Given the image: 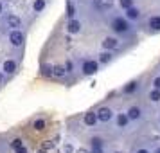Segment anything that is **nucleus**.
Wrapping results in <instances>:
<instances>
[{"label": "nucleus", "mask_w": 160, "mask_h": 153, "mask_svg": "<svg viewBox=\"0 0 160 153\" xmlns=\"http://www.w3.org/2000/svg\"><path fill=\"white\" fill-rule=\"evenodd\" d=\"M79 29H81V23L78 22V20H72V18H70V22H68V33L76 34V33H79Z\"/></svg>", "instance_id": "nucleus-7"}, {"label": "nucleus", "mask_w": 160, "mask_h": 153, "mask_svg": "<svg viewBox=\"0 0 160 153\" xmlns=\"http://www.w3.org/2000/svg\"><path fill=\"white\" fill-rule=\"evenodd\" d=\"M8 23H9V27H13V29H18V27H20V18H18V16H15V15H11L8 18Z\"/></svg>", "instance_id": "nucleus-10"}, {"label": "nucleus", "mask_w": 160, "mask_h": 153, "mask_svg": "<svg viewBox=\"0 0 160 153\" xmlns=\"http://www.w3.org/2000/svg\"><path fill=\"white\" fill-rule=\"evenodd\" d=\"M135 90H137V83H130L128 87L124 88V92H126V94H130V92H135Z\"/></svg>", "instance_id": "nucleus-21"}, {"label": "nucleus", "mask_w": 160, "mask_h": 153, "mask_svg": "<svg viewBox=\"0 0 160 153\" xmlns=\"http://www.w3.org/2000/svg\"><path fill=\"white\" fill-rule=\"evenodd\" d=\"M92 148H102L101 139H92Z\"/></svg>", "instance_id": "nucleus-24"}, {"label": "nucleus", "mask_w": 160, "mask_h": 153, "mask_svg": "<svg viewBox=\"0 0 160 153\" xmlns=\"http://www.w3.org/2000/svg\"><path fill=\"white\" fill-rule=\"evenodd\" d=\"M16 153H27V150H25V148H23V146H20V148H18V150H16Z\"/></svg>", "instance_id": "nucleus-27"}, {"label": "nucleus", "mask_w": 160, "mask_h": 153, "mask_svg": "<svg viewBox=\"0 0 160 153\" xmlns=\"http://www.w3.org/2000/svg\"><path fill=\"white\" fill-rule=\"evenodd\" d=\"M67 15L70 16V18H72V16L76 15V8H74V6H72V4H70V2L67 4Z\"/></svg>", "instance_id": "nucleus-20"}, {"label": "nucleus", "mask_w": 160, "mask_h": 153, "mask_svg": "<svg viewBox=\"0 0 160 153\" xmlns=\"http://www.w3.org/2000/svg\"><path fill=\"white\" fill-rule=\"evenodd\" d=\"M9 42L13 45H22L23 43V33L18 29H13L11 31V34H9Z\"/></svg>", "instance_id": "nucleus-1"}, {"label": "nucleus", "mask_w": 160, "mask_h": 153, "mask_svg": "<svg viewBox=\"0 0 160 153\" xmlns=\"http://www.w3.org/2000/svg\"><path fill=\"white\" fill-rule=\"evenodd\" d=\"M15 70H16V61H13V59H8V61H4V72L13 74Z\"/></svg>", "instance_id": "nucleus-6"}, {"label": "nucleus", "mask_w": 160, "mask_h": 153, "mask_svg": "<svg viewBox=\"0 0 160 153\" xmlns=\"http://www.w3.org/2000/svg\"><path fill=\"white\" fill-rule=\"evenodd\" d=\"M95 123H97V115H95L94 112H88V114H85V124H88V126H94Z\"/></svg>", "instance_id": "nucleus-8"}, {"label": "nucleus", "mask_w": 160, "mask_h": 153, "mask_svg": "<svg viewBox=\"0 0 160 153\" xmlns=\"http://www.w3.org/2000/svg\"><path fill=\"white\" fill-rule=\"evenodd\" d=\"M42 76H45V78H49V76H52V67H49V65L42 67Z\"/></svg>", "instance_id": "nucleus-19"}, {"label": "nucleus", "mask_w": 160, "mask_h": 153, "mask_svg": "<svg viewBox=\"0 0 160 153\" xmlns=\"http://www.w3.org/2000/svg\"><path fill=\"white\" fill-rule=\"evenodd\" d=\"M131 6H133V0H121V8L128 9V8H131Z\"/></svg>", "instance_id": "nucleus-23"}, {"label": "nucleus", "mask_w": 160, "mask_h": 153, "mask_svg": "<svg viewBox=\"0 0 160 153\" xmlns=\"http://www.w3.org/2000/svg\"><path fill=\"white\" fill-rule=\"evenodd\" d=\"M112 25H113V31H115V33H126V31H128V22H126L124 18H115Z\"/></svg>", "instance_id": "nucleus-2"}, {"label": "nucleus", "mask_w": 160, "mask_h": 153, "mask_svg": "<svg viewBox=\"0 0 160 153\" xmlns=\"http://www.w3.org/2000/svg\"><path fill=\"white\" fill-rule=\"evenodd\" d=\"M99 59H101V63H108L110 59H112V54H110V51L101 52V56H99Z\"/></svg>", "instance_id": "nucleus-18"}, {"label": "nucleus", "mask_w": 160, "mask_h": 153, "mask_svg": "<svg viewBox=\"0 0 160 153\" xmlns=\"http://www.w3.org/2000/svg\"><path fill=\"white\" fill-rule=\"evenodd\" d=\"M95 115H97V121H101V123H108L110 119H112V110L110 108H101Z\"/></svg>", "instance_id": "nucleus-3"}, {"label": "nucleus", "mask_w": 160, "mask_h": 153, "mask_svg": "<svg viewBox=\"0 0 160 153\" xmlns=\"http://www.w3.org/2000/svg\"><path fill=\"white\" fill-rule=\"evenodd\" d=\"M11 146H13V148H15V150H18V148H20V146H22V140H20V139H15V140H13V142H11Z\"/></svg>", "instance_id": "nucleus-25"}, {"label": "nucleus", "mask_w": 160, "mask_h": 153, "mask_svg": "<svg viewBox=\"0 0 160 153\" xmlns=\"http://www.w3.org/2000/svg\"><path fill=\"white\" fill-rule=\"evenodd\" d=\"M112 4H113V2H112V0H104V2H102V0H95V8H99V9H104V8H110V6H112Z\"/></svg>", "instance_id": "nucleus-16"}, {"label": "nucleus", "mask_w": 160, "mask_h": 153, "mask_svg": "<svg viewBox=\"0 0 160 153\" xmlns=\"http://www.w3.org/2000/svg\"><path fill=\"white\" fill-rule=\"evenodd\" d=\"M65 69H67V72H68V70H70V69H72V63H70V61H67V65H65Z\"/></svg>", "instance_id": "nucleus-29"}, {"label": "nucleus", "mask_w": 160, "mask_h": 153, "mask_svg": "<svg viewBox=\"0 0 160 153\" xmlns=\"http://www.w3.org/2000/svg\"><path fill=\"white\" fill-rule=\"evenodd\" d=\"M83 72L87 74V76L95 74V72H97V63H95V61H92V59H90V61H87V63L83 65Z\"/></svg>", "instance_id": "nucleus-5"}, {"label": "nucleus", "mask_w": 160, "mask_h": 153, "mask_svg": "<svg viewBox=\"0 0 160 153\" xmlns=\"http://www.w3.org/2000/svg\"><path fill=\"white\" fill-rule=\"evenodd\" d=\"M128 121H130V119H128V115H124V114H121V115H117V124H119L121 128H124V126L128 124Z\"/></svg>", "instance_id": "nucleus-15"}, {"label": "nucleus", "mask_w": 160, "mask_h": 153, "mask_svg": "<svg viewBox=\"0 0 160 153\" xmlns=\"http://www.w3.org/2000/svg\"><path fill=\"white\" fill-rule=\"evenodd\" d=\"M126 18H128V20H137L138 18V9H135L133 6L128 8L126 9Z\"/></svg>", "instance_id": "nucleus-9"}, {"label": "nucleus", "mask_w": 160, "mask_h": 153, "mask_svg": "<svg viewBox=\"0 0 160 153\" xmlns=\"http://www.w3.org/2000/svg\"><path fill=\"white\" fill-rule=\"evenodd\" d=\"M2 79H4V76H2V72H0V83H2Z\"/></svg>", "instance_id": "nucleus-31"}, {"label": "nucleus", "mask_w": 160, "mask_h": 153, "mask_svg": "<svg viewBox=\"0 0 160 153\" xmlns=\"http://www.w3.org/2000/svg\"><path fill=\"white\" fill-rule=\"evenodd\" d=\"M43 126H45V121L43 119H38L34 123V130H43Z\"/></svg>", "instance_id": "nucleus-22"}, {"label": "nucleus", "mask_w": 160, "mask_h": 153, "mask_svg": "<svg viewBox=\"0 0 160 153\" xmlns=\"http://www.w3.org/2000/svg\"><path fill=\"white\" fill-rule=\"evenodd\" d=\"M149 27L153 31H160V16H153L149 20Z\"/></svg>", "instance_id": "nucleus-13"}, {"label": "nucleus", "mask_w": 160, "mask_h": 153, "mask_svg": "<svg viewBox=\"0 0 160 153\" xmlns=\"http://www.w3.org/2000/svg\"><path fill=\"white\" fill-rule=\"evenodd\" d=\"M149 99H151V101H160V88H153L151 90V94H149Z\"/></svg>", "instance_id": "nucleus-17"}, {"label": "nucleus", "mask_w": 160, "mask_h": 153, "mask_svg": "<svg viewBox=\"0 0 160 153\" xmlns=\"http://www.w3.org/2000/svg\"><path fill=\"white\" fill-rule=\"evenodd\" d=\"M92 153H104V151H102V148H94V150H92Z\"/></svg>", "instance_id": "nucleus-28"}, {"label": "nucleus", "mask_w": 160, "mask_h": 153, "mask_svg": "<svg viewBox=\"0 0 160 153\" xmlns=\"http://www.w3.org/2000/svg\"><path fill=\"white\" fill-rule=\"evenodd\" d=\"M155 153H160V148H158V150H157V151H155Z\"/></svg>", "instance_id": "nucleus-33"}, {"label": "nucleus", "mask_w": 160, "mask_h": 153, "mask_svg": "<svg viewBox=\"0 0 160 153\" xmlns=\"http://www.w3.org/2000/svg\"><path fill=\"white\" fill-rule=\"evenodd\" d=\"M52 74H54L56 78H63V76L67 74V69H65V67H61V65H58V67H54V69H52Z\"/></svg>", "instance_id": "nucleus-11"}, {"label": "nucleus", "mask_w": 160, "mask_h": 153, "mask_svg": "<svg viewBox=\"0 0 160 153\" xmlns=\"http://www.w3.org/2000/svg\"><path fill=\"white\" fill-rule=\"evenodd\" d=\"M119 47V42H117L115 38H104L102 40V49H106V51H113V49H117Z\"/></svg>", "instance_id": "nucleus-4"}, {"label": "nucleus", "mask_w": 160, "mask_h": 153, "mask_svg": "<svg viewBox=\"0 0 160 153\" xmlns=\"http://www.w3.org/2000/svg\"><path fill=\"white\" fill-rule=\"evenodd\" d=\"M138 117H140V110L137 106H131L128 110V119H138Z\"/></svg>", "instance_id": "nucleus-12"}, {"label": "nucleus", "mask_w": 160, "mask_h": 153, "mask_svg": "<svg viewBox=\"0 0 160 153\" xmlns=\"http://www.w3.org/2000/svg\"><path fill=\"white\" fill-rule=\"evenodd\" d=\"M0 15H2V2H0Z\"/></svg>", "instance_id": "nucleus-32"}, {"label": "nucleus", "mask_w": 160, "mask_h": 153, "mask_svg": "<svg viewBox=\"0 0 160 153\" xmlns=\"http://www.w3.org/2000/svg\"><path fill=\"white\" fill-rule=\"evenodd\" d=\"M32 9H34V11H38V13H40V11H43V9H45V0H34Z\"/></svg>", "instance_id": "nucleus-14"}, {"label": "nucleus", "mask_w": 160, "mask_h": 153, "mask_svg": "<svg viewBox=\"0 0 160 153\" xmlns=\"http://www.w3.org/2000/svg\"><path fill=\"white\" fill-rule=\"evenodd\" d=\"M153 87L160 88V76H158V78H155V81H153Z\"/></svg>", "instance_id": "nucleus-26"}, {"label": "nucleus", "mask_w": 160, "mask_h": 153, "mask_svg": "<svg viewBox=\"0 0 160 153\" xmlns=\"http://www.w3.org/2000/svg\"><path fill=\"white\" fill-rule=\"evenodd\" d=\"M137 153H149V151H148V150H138Z\"/></svg>", "instance_id": "nucleus-30"}]
</instances>
